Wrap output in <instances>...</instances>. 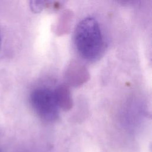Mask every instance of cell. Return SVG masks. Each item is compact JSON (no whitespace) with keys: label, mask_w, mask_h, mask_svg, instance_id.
Masks as SVG:
<instances>
[{"label":"cell","mask_w":152,"mask_h":152,"mask_svg":"<svg viewBox=\"0 0 152 152\" xmlns=\"http://www.w3.org/2000/svg\"><path fill=\"white\" fill-rule=\"evenodd\" d=\"M74 40L79 55L85 60L94 61L103 53L104 42L98 21L93 17L81 20L75 29Z\"/></svg>","instance_id":"1"},{"label":"cell","mask_w":152,"mask_h":152,"mask_svg":"<svg viewBox=\"0 0 152 152\" xmlns=\"http://www.w3.org/2000/svg\"><path fill=\"white\" fill-rule=\"evenodd\" d=\"M30 103L34 112L42 119L53 122L59 117V107L54 91L47 87L34 89L30 95Z\"/></svg>","instance_id":"2"},{"label":"cell","mask_w":152,"mask_h":152,"mask_svg":"<svg viewBox=\"0 0 152 152\" xmlns=\"http://www.w3.org/2000/svg\"><path fill=\"white\" fill-rule=\"evenodd\" d=\"M54 94L59 108L64 110L69 109L72 105L69 90L65 86H59L54 90Z\"/></svg>","instance_id":"3"},{"label":"cell","mask_w":152,"mask_h":152,"mask_svg":"<svg viewBox=\"0 0 152 152\" xmlns=\"http://www.w3.org/2000/svg\"><path fill=\"white\" fill-rule=\"evenodd\" d=\"M1 32H0V48H1Z\"/></svg>","instance_id":"4"},{"label":"cell","mask_w":152,"mask_h":152,"mask_svg":"<svg viewBox=\"0 0 152 152\" xmlns=\"http://www.w3.org/2000/svg\"><path fill=\"white\" fill-rule=\"evenodd\" d=\"M0 152H1V151H0Z\"/></svg>","instance_id":"5"}]
</instances>
